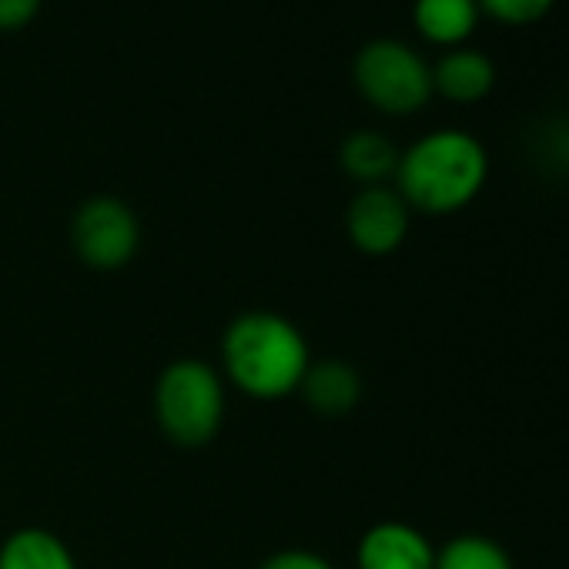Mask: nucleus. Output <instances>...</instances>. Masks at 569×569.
I'll use <instances>...</instances> for the list:
<instances>
[{"mask_svg": "<svg viewBox=\"0 0 569 569\" xmlns=\"http://www.w3.org/2000/svg\"><path fill=\"white\" fill-rule=\"evenodd\" d=\"M489 178V154L469 131L442 128L419 138L399 154L396 181L409 208L426 214H452L476 201Z\"/></svg>", "mask_w": 569, "mask_h": 569, "instance_id": "f257e3e1", "label": "nucleus"}, {"mask_svg": "<svg viewBox=\"0 0 569 569\" xmlns=\"http://www.w3.org/2000/svg\"><path fill=\"white\" fill-rule=\"evenodd\" d=\"M221 356L228 379L258 399H281L296 392L309 372V346L302 332L271 312L234 319L224 332Z\"/></svg>", "mask_w": 569, "mask_h": 569, "instance_id": "f03ea898", "label": "nucleus"}, {"mask_svg": "<svg viewBox=\"0 0 569 569\" xmlns=\"http://www.w3.org/2000/svg\"><path fill=\"white\" fill-rule=\"evenodd\" d=\"M359 94L382 114H416L432 98V68L426 58L396 38L369 41L352 64Z\"/></svg>", "mask_w": 569, "mask_h": 569, "instance_id": "7ed1b4c3", "label": "nucleus"}, {"mask_svg": "<svg viewBox=\"0 0 569 569\" xmlns=\"http://www.w3.org/2000/svg\"><path fill=\"white\" fill-rule=\"evenodd\" d=\"M154 412L168 439L181 446L208 442L224 416V389L218 372L194 359L168 366L154 389Z\"/></svg>", "mask_w": 569, "mask_h": 569, "instance_id": "20e7f679", "label": "nucleus"}, {"mask_svg": "<svg viewBox=\"0 0 569 569\" xmlns=\"http://www.w3.org/2000/svg\"><path fill=\"white\" fill-rule=\"evenodd\" d=\"M71 238H74V251L91 268L111 271V268H121L124 261H131V254L138 251L141 228H138L134 211L124 201L101 194L78 208Z\"/></svg>", "mask_w": 569, "mask_h": 569, "instance_id": "39448f33", "label": "nucleus"}, {"mask_svg": "<svg viewBox=\"0 0 569 569\" xmlns=\"http://www.w3.org/2000/svg\"><path fill=\"white\" fill-rule=\"evenodd\" d=\"M346 228L359 251L376 254V258L392 254L409 234V204L402 201L396 188H386V184L362 188L349 201Z\"/></svg>", "mask_w": 569, "mask_h": 569, "instance_id": "423d86ee", "label": "nucleus"}, {"mask_svg": "<svg viewBox=\"0 0 569 569\" xmlns=\"http://www.w3.org/2000/svg\"><path fill=\"white\" fill-rule=\"evenodd\" d=\"M429 539L406 522H379L359 542V569H432Z\"/></svg>", "mask_w": 569, "mask_h": 569, "instance_id": "0eeeda50", "label": "nucleus"}, {"mask_svg": "<svg viewBox=\"0 0 569 569\" xmlns=\"http://www.w3.org/2000/svg\"><path fill=\"white\" fill-rule=\"evenodd\" d=\"M496 88V64L472 48H452L432 64V94L452 104H476Z\"/></svg>", "mask_w": 569, "mask_h": 569, "instance_id": "6e6552de", "label": "nucleus"}, {"mask_svg": "<svg viewBox=\"0 0 569 569\" xmlns=\"http://www.w3.org/2000/svg\"><path fill=\"white\" fill-rule=\"evenodd\" d=\"M479 4L476 0H416L412 21L416 31L439 48H462L479 28Z\"/></svg>", "mask_w": 569, "mask_h": 569, "instance_id": "1a4fd4ad", "label": "nucleus"}, {"mask_svg": "<svg viewBox=\"0 0 569 569\" xmlns=\"http://www.w3.org/2000/svg\"><path fill=\"white\" fill-rule=\"evenodd\" d=\"M399 148L392 144V138H386L382 131H356L342 141L339 148V161L342 171L349 178H356L359 184L372 188L382 184L386 178H396L399 168Z\"/></svg>", "mask_w": 569, "mask_h": 569, "instance_id": "9d476101", "label": "nucleus"}, {"mask_svg": "<svg viewBox=\"0 0 569 569\" xmlns=\"http://www.w3.org/2000/svg\"><path fill=\"white\" fill-rule=\"evenodd\" d=\"M302 389H306L309 406L316 412H322V416H346L362 399V379L346 362L309 366V372L302 379Z\"/></svg>", "mask_w": 569, "mask_h": 569, "instance_id": "9b49d317", "label": "nucleus"}, {"mask_svg": "<svg viewBox=\"0 0 569 569\" xmlns=\"http://www.w3.org/2000/svg\"><path fill=\"white\" fill-rule=\"evenodd\" d=\"M0 569H78L71 549L48 529H21L0 546Z\"/></svg>", "mask_w": 569, "mask_h": 569, "instance_id": "f8f14e48", "label": "nucleus"}, {"mask_svg": "<svg viewBox=\"0 0 569 569\" xmlns=\"http://www.w3.org/2000/svg\"><path fill=\"white\" fill-rule=\"evenodd\" d=\"M432 569H512V559L496 539L466 532V536L449 539L442 552H436Z\"/></svg>", "mask_w": 569, "mask_h": 569, "instance_id": "ddd939ff", "label": "nucleus"}, {"mask_svg": "<svg viewBox=\"0 0 569 569\" xmlns=\"http://www.w3.org/2000/svg\"><path fill=\"white\" fill-rule=\"evenodd\" d=\"M479 11L506 28H526V24H536L542 21L556 0H476Z\"/></svg>", "mask_w": 569, "mask_h": 569, "instance_id": "4468645a", "label": "nucleus"}, {"mask_svg": "<svg viewBox=\"0 0 569 569\" xmlns=\"http://www.w3.org/2000/svg\"><path fill=\"white\" fill-rule=\"evenodd\" d=\"M44 0H0V31H21L28 28Z\"/></svg>", "mask_w": 569, "mask_h": 569, "instance_id": "2eb2a0df", "label": "nucleus"}, {"mask_svg": "<svg viewBox=\"0 0 569 569\" xmlns=\"http://www.w3.org/2000/svg\"><path fill=\"white\" fill-rule=\"evenodd\" d=\"M261 569H332V562L316 552H306V549H284V552L264 559Z\"/></svg>", "mask_w": 569, "mask_h": 569, "instance_id": "dca6fc26", "label": "nucleus"}]
</instances>
